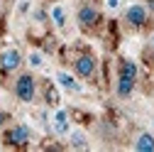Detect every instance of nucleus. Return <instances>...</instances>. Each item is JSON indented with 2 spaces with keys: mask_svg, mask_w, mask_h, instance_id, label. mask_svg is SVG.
I'll return each mask as SVG.
<instances>
[{
  "mask_svg": "<svg viewBox=\"0 0 154 152\" xmlns=\"http://www.w3.org/2000/svg\"><path fill=\"white\" fill-rule=\"evenodd\" d=\"M34 140V130L27 123H10L0 130V145L12 150H25Z\"/></svg>",
  "mask_w": 154,
  "mask_h": 152,
  "instance_id": "obj_1",
  "label": "nucleus"
},
{
  "mask_svg": "<svg viewBox=\"0 0 154 152\" xmlns=\"http://www.w3.org/2000/svg\"><path fill=\"white\" fill-rule=\"evenodd\" d=\"M12 96L20 101V103H34L37 96H39V81L32 69L27 71H17L15 74V81H12Z\"/></svg>",
  "mask_w": 154,
  "mask_h": 152,
  "instance_id": "obj_2",
  "label": "nucleus"
},
{
  "mask_svg": "<svg viewBox=\"0 0 154 152\" xmlns=\"http://www.w3.org/2000/svg\"><path fill=\"white\" fill-rule=\"evenodd\" d=\"M71 71L79 76L83 84H93L98 79V56L91 49H81L71 62Z\"/></svg>",
  "mask_w": 154,
  "mask_h": 152,
  "instance_id": "obj_3",
  "label": "nucleus"
},
{
  "mask_svg": "<svg viewBox=\"0 0 154 152\" xmlns=\"http://www.w3.org/2000/svg\"><path fill=\"white\" fill-rule=\"evenodd\" d=\"M122 20H125V25H127L132 32H142V30H147L149 22H152V12H149V8H147L144 3H130V5L122 10Z\"/></svg>",
  "mask_w": 154,
  "mask_h": 152,
  "instance_id": "obj_4",
  "label": "nucleus"
},
{
  "mask_svg": "<svg viewBox=\"0 0 154 152\" xmlns=\"http://www.w3.org/2000/svg\"><path fill=\"white\" fill-rule=\"evenodd\" d=\"M100 22H103V12L95 8V5H91V3H83L79 10H76V25H79V30L81 32H95L100 27Z\"/></svg>",
  "mask_w": 154,
  "mask_h": 152,
  "instance_id": "obj_5",
  "label": "nucleus"
},
{
  "mask_svg": "<svg viewBox=\"0 0 154 152\" xmlns=\"http://www.w3.org/2000/svg\"><path fill=\"white\" fill-rule=\"evenodd\" d=\"M25 64V54L17 49V47H5L0 52V74L3 76H12L22 69Z\"/></svg>",
  "mask_w": 154,
  "mask_h": 152,
  "instance_id": "obj_6",
  "label": "nucleus"
},
{
  "mask_svg": "<svg viewBox=\"0 0 154 152\" xmlns=\"http://www.w3.org/2000/svg\"><path fill=\"white\" fill-rule=\"evenodd\" d=\"M54 79H56V86H59L61 91L71 93V96H83L86 88H83V81L76 76L73 71H66V69H59L54 74Z\"/></svg>",
  "mask_w": 154,
  "mask_h": 152,
  "instance_id": "obj_7",
  "label": "nucleus"
},
{
  "mask_svg": "<svg viewBox=\"0 0 154 152\" xmlns=\"http://www.w3.org/2000/svg\"><path fill=\"white\" fill-rule=\"evenodd\" d=\"M51 130H54V135H59V138H66L69 135V130H71V116H69L66 108H59V106L54 108V113H51Z\"/></svg>",
  "mask_w": 154,
  "mask_h": 152,
  "instance_id": "obj_8",
  "label": "nucleus"
},
{
  "mask_svg": "<svg viewBox=\"0 0 154 152\" xmlns=\"http://www.w3.org/2000/svg\"><path fill=\"white\" fill-rule=\"evenodd\" d=\"M134 88H137V81L134 79H125V76H115V96L120 101H127L132 98Z\"/></svg>",
  "mask_w": 154,
  "mask_h": 152,
  "instance_id": "obj_9",
  "label": "nucleus"
},
{
  "mask_svg": "<svg viewBox=\"0 0 154 152\" xmlns=\"http://www.w3.org/2000/svg\"><path fill=\"white\" fill-rule=\"evenodd\" d=\"M49 20L54 22V27L59 30V32H64L66 25H69V12H66V8H64L61 3H54V5L49 8Z\"/></svg>",
  "mask_w": 154,
  "mask_h": 152,
  "instance_id": "obj_10",
  "label": "nucleus"
},
{
  "mask_svg": "<svg viewBox=\"0 0 154 152\" xmlns=\"http://www.w3.org/2000/svg\"><path fill=\"white\" fill-rule=\"evenodd\" d=\"M132 147L137 150V152H154V132L140 130L137 138H134V142H132Z\"/></svg>",
  "mask_w": 154,
  "mask_h": 152,
  "instance_id": "obj_11",
  "label": "nucleus"
},
{
  "mask_svg": "<svg viewBox=\"0 0 154 152\" xmlns=\"http://www.w3.org/2000/svg\"><path fill=\"white\" fill-rule=\"evenodd\" d=\"M66 138H69V147H71V150H86V147L91 145V142H88V135H86L81 128H71Z\"/></svg>",
  "mask_w": 154,
  "mask_h": 152,
  "instance_id": "obj_12",
  "label": "nucleus"
},
{
  "mask_svg": "<svg viewBox=\"0 0 154 152\" xmlns=\"http://www.w3.org/2000/svg\"><path fill=\"white\" fill-rule=\"evenodd\" d=\"M25 62H27V69L39 71V69L47 66V56H44V52H39V49H29L27 56H25Z\"/></svg>",
  "mask_w": 154,
  "mask_h": 152,
  "instance_id": "obj_13",
  "label": "nucleus"
},
{
  "mask_svg": "<svg viewBox=\"0 0 154 152\" xmlns=\"http://www.w3.org/2000/svg\"><path fill=\"white\" fill-rule=\"evenodd\" d=\"M59 101H61V96H59V86H54V84H44V103L47 106H51V108H56L59 106Z\"/></svg>",
  "mask_w": 154,
  "mask_h": 152,
  "instance_id": "obj_14",
  "label": "nucleus"
},
{
  "mask_svg": "<svg viewBox=\"0 0 154 152\" xmlns=\"http://www.w3.org/2000/svg\"><path fill=\"white\" fill-rule=\"evenodd\" d=\"M103 10L105 12H120L122 10V0H103Z\"/></svg>",
  "mask_w": 154,
  "mask_h": 152,
  "instance_id": "obj_15",
  "label": "nucleus"
},
{
  "mask_svg": "<svg viewBox=\"0 0 154 152\" xmlns=\"http://www.w3.org/2000/svg\"><path fill=\"white\" fill-rule=\"evenodd\" d=\"M32 12V0H17V15L25 17Z\"/></svg>",
  "mask_w": 154,
  "mask_h": 152,
  "instance_id": "obj_16",
  "label": "nucleus"
},
{
  "mask_svg": "<svg viewBox=\"0 0 154 152\" xmlns=\"http://www.w3.org/2000/svg\"><path fill=\"white\" fill-rule=\"evenodd\" d=\"M10 120H12V116H10L8 110H3V108H0V130H3L5 125H10Z\"/></svg>",
  "mask_w": 154,
  "mask_h": 152,
  "instance_id": "obj_17",
  "label": "nucleus"
},
{
  "mask_svg": "<svg viewBox=\"0 0 154 152\" xmlns=\"http://www.w3.org/2000/svg\"><path fill=\"white\" fill-rule=\"evenodd\" d=\"M47 17H49V12H44V10H37V12H34V20H37V22H44Z\"/></svg>",
  "mask_w": 154,
  "mask_h": 152,
  "instance_id": "obj_18",
  "label": "nucleus"
},
{
  "mask_svg": "<svg viewBox=\"0 0 154 152\" xmlns=\"http://www.w3.org/2000/svg\"><path fill=\"white\" fill-rule=\"evenodd\" d=\"M152 49H154V40H152Z\"/></svg>",
  "mask_w": 154,
  "mask_h": 152,
  "instance_id": "obj_19",
  "label": "nucleus"
}]
</instances>
